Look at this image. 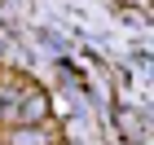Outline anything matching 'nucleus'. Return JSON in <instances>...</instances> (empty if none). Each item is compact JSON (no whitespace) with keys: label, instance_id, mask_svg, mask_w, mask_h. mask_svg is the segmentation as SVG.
Masks as SVG:
<instances>
[{"label":"nucleus","instance_id":"f03ea898","mask_svg":"<svg viewBox=\"0 0 154 145\" xmlns=\"http://www.w3.org/2000/svg\"><path fill=\"white\" fill-rule=\"evenodd\" d=\"M40 141H44V136H40V132H22V136L13 132V145H40Z\"/></svg>","mask_w":154,"mask_h":145},{"label":"nucleus","instance_id":"f257e3e1","mask_svg":"<svg viewBox=\"0 0 154 145\" xmlns=\"http://www.w3.org/2000/svg\"><path fill=\"white\" fill-rule=\"evenodd\" d=\"M44 114H48V101L40 92H31V97L18 101V123H44Z\"/></svg>","mask_w":154,"mask_h":145}]
</instances>
